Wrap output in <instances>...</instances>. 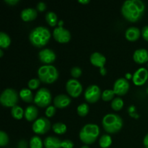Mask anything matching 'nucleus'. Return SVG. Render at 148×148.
Listing matches in <instances>:
<instances>
[{"label": "nucleus", "mask_w": 148, "mask_h": 148, "mask_svg": "<svg viewBox=\"0 0 148 148\" xmlns=\"http://www.w3.org/2000/svg\"><path fill=\"white\" fill-rule=\"evenodd\" d=\"M145 11V4L141 0H127L121 6V12L127 21L135 23L140 20Z\"/></svg>", "instance_id": "f257e3e1"}, {"label": "nucleus", "mask_w": 148, "mask_h": 148, "mask_svg": "<svg viewBox=\"0 0 148 148\" xmlns=\"http://www.w3.org/2000/svg\"><path fill=\"white\" fill-rule=\"evenodd\" d=\"M51 34L49 28L44 26H38L30 31L29 40L31 44L36 48H42L49 43Z\"/></svg>", "instance_id": "f03ea898"}, {"label": "nucleus", "mask_w": 148, "mask_h": 148, "mask_svg": "<svg viewBox=\"0 0 148 148\" xmlns=\"http://www.w3.org/2000/svg\"><path fill=\"white\" fill-rule=\"evenodd\" d=\"M102 125L107 133L115 134L122 128L123 120L118 114H108L103 118Z\"/></svg>", "instance_id": "7ed1b4c3"}, {"label": "nucleus", "mask_w": 148, "mask_h": 148, "mask_svg": "<svg viewBox=\"0 0 148 148\" xmlns=\"http://www.w3.org/2000/svg\"><path fill=\"white\" fill-rule=\"evenodd\" d=\"M100 134V129L97 124H87L81 129L79 137L81 141L85 145L95 143Z\"/></svg>", "instance_id": "20e7f679"}, {"label": "nucleus", "mask_w": 148, "mask_h": 148, "mask_svg": "<svg viewBox=\"0 0 148 148\" xmlns=\"http://www.w3.org/2000/svg\"><path fill=\"white\" fill-rule=\"evenodd\" d=\"M38 76L40 82L46 84H51L59 78V72L53 65H43L38 70Z\"/></svg>", "instance_id": "39448f33"}, {"label": "nucleus", "mask_w": 148, "mask_h": 148, "mask_svg": "<svg viewBox=\"0 0 148 148\" xmlns=\"http://www.w3.org/2000/svg\"><path fill=\"white\" fill-rule=\"evenodd\" d=\"M19 95L17 91L12 88H7L0 95V103L1 105L7 108H12L17 105L19 101Z\"/></svg>", "instance_id": "423d86ee"}, {"label": "nucleus", "mask_w": 148, "mask_h": 148, "mask_svg": "<svg viewBox=\"0 0 148 148\" xmlns=\"http://www.w3.org/2000/svg\"><path fill=\"white\" fill-rule=\"evenodd\" d=\"M52 95L50 90L46 88H42L38 90L34 97V103L40 108H47L51 106Z\"/></svg>", "instance_id": "0eeeda50"}, {"label": "nucleus", "mask_w": 148, "mask_h": 148, "mask_svg": "<svg viewBox=\"0 0 148 148\" xmlns=\"http://www.w3.org/2000/svg\"><path fill=\"white\" fill-rule=\"evenodd\" d=\"M101 95H102V92L99 87L96 85H92L88 86L85 90L84 96H85V101L88 103H95L99 101Z\"/></svg>", "instance_id": "6e6552de"}, {"label": "nucleus", "mask_w": 148, "mask_h": 148, "mask_svg": "<svg viewBox=\"0 0 148 148\" xmlns=\"http://www.w3.org/2000/svg\"><path fill=\"white\" fill-rule=\"evenodd\" d=\"M51 129V122L46 117H40L33 122L32 130L36 134H44Z\"/></svg>", "instance_id": "1a4fd4ad"}, {"label": "nucleus", "mask_w": 148, "mask_h": 148, "mask_svg": "<svg viewBox=\"0 0 148 148\" xmlns=\"http://www.w3.org/2000/svg\"><path fill=\"white\" fill-rule=\"evenodd\" d=\"M66 90L72 98H78L82 92V85L76 79H70L66 82Z\"/></svg>", "instance_id": "9d476101"}, {"label": "nucleus", "mask_w": 148, "mask_h": 148, "mask_svg": "<svg viewBox=\"0 0 148 148\" xmlns=\"http://www.w3.org/2000/svg\"><path fill=\"white\" fill-rule=\"evenodd\" d=\"M53 38L60 43H66L69 42L71 39V33L67 29L64 27H59L53 30Z\"/></svg>", "instance_id": "9b49d317"}, {"label": "nucleus", "mask_w": 148, "mask_h": 148, "mask_svg": "<svg viewBox=\"0 0 148 148\" xmlns=\"http://www.w3.org/2000/svg\"><path fill=\"white\" fill-rule=\"evenodd\" d=\"M130 89V82L126 78H119L115 81L114 84V88L113 90L114 91L116 95L119 96L126 95Z\"/></svg>", "instance_id": "f8f14e48"}, {"label": "nucleus", "mask_w": 148, "mask_h": 148, "mask_svg": "<svg viewBox=\"0 0 148 148\" xmlns=\"http://www.w3.org/2000/svg\"><path fill=\"white\" fill-rule=\"evenodd\" d=\"M148 79V71L144 67L139 68L134 73L132 81L137 86H142L145 85Z\"/></svg>", "instance_id": "ddd939ff"}, {"label": "nucleus", "mask_w": 148, "mask_h": 148, "mask_svg": "<svg viewBox=\"0 0 148 148\" xmlns=\"http://www.w3.org/2000/svg\"><path fill=\"white\" fill-rule=\"evenodd\" d=\"M38 58L44 65H50L56 60V54L51 49H44L38 53Z\"/></svg>", "instance_id": "4468645a"}, {"label": "nucleus", "mask_w": 148, "mask_h": 148, "mask_svg": "<svg viewBox=\"0 0 148 148\" xmlns=\"http://www.w3.org/2000/svg\"><path fill=\"white\" fill-rule=\"evenodd\" d=\"M71 103V98L64 94H60L56 95L53 99V105L56 108H64L69 106Z\"/></svg>", "instance_id": "2eb2a0df"}, {"label": "nucleus", "mask_w": 148, "mask_h": 148, "mask_svg": "<svg viewBox=\"0 0 148 148\" xmlns=\"http://www.w3.org/2000/svg\"><path fill=\"white\" fill-rule=\"evenodd\" d=\"M133 59L138 64H143L148 62V51L145 49H137L133 54Z\"/></svg>", "instance_id": "dca6fc26"}, {"label": "nucleus", "mask_w": 148, "mask_h": 148, "mask_svg": "<svg viewBox=\"0 0 148 148\" xmlns=\"http://www.w3.org/2000/svg\"><path fill=\"white\" fill-rule=\"evenodd\" d=\"M90 63L93 66H96V67H99L101 69V68L104 67V66H105L106 59L102 53H99V52H94L90 55Z\"/></svg>", "instance_id": "f3484780"}, {"label": "nucleus", "mask_w": 148, "mask_h": 148, "mask_svg": "<svg viewBox=\"0 0 148 148\" xmlns=\"http://www.w3.org/2000/svg\"><path fill=\"white\" fill-rule=\"evenodd\" d=\"M142 32L137 27H130L125 31V38L130 42H134L140 38Z\"/></svg>", "instance_id": "a211bd4d"}, {"label": "nucleus", "mask_w": 148, "mask_h": 148, "mask_svg": "<svg viewBox=\"0 0 148 148\" xmlns=\"http://www.w3.org/2000/svg\"><path fill=\"white\" fill-rule=\"evenodd\" d=\"M38 16L37 10L33 8H26L22 10L20 17L25 22H30L36 20Z\"/></svg>", "instance_id": "6ab92c4d"}, {"label": "nucleus", "mask_w": 148, "mask_h": 148, "mask_svg": "<svg viewBox=\"0 0 148 148\" xmlns=\"http://www.w3.org/2000/svg\"><path fill=\"white\" fill-rule=\"evenodd\" d=\"M38 115V110L35 106H29L25 110L24 116L27 121H36Z\"/></svg>", "instance_id": "aec40b11"}, {"label": "nucleus", "mask_w": 148, "mask_h": 148, "mask_svg": "<svg viewBox=\"0 0 148 148\" xmlns=\"http://www.w3.org/2000/svg\"><path fill=\"white\" fill-rule=\"evenodd\" d=\"M62 142L58 137L49 136L43 141L45 148H62Z\"/></svg>", "instance_id": "412c9836"}, {"label": "nucleus", "mask_w": 148, "mask_h": 148, "mask_svg": "<svg viewBox=\"0 0 148 148\" xmlns=\"http://www.w3.org/2000/svg\"><path fill=\"white\" fill-rule=\"evenodd\" d=\"M19 96L23 100V101L26 103H31L34 101V97H33V92L29 88H23L19 92Z\"/></svg>", "instance_id": "4be33fe9"}, {"label": "nucleus", "mask_w": 148, "mask_h": 148, "mask_svg": "<svg viewBox=\"0 0 148 148\" xmlns=\"http://www.w3.org/2000/svg\"><path fill=\"white\" fill-rule=\"evenodd\" d=\"M11 44V38L7 33L0 32V47L1 49H7Z\"/></svg>", "instance_id": "5701e85b"}, {"label": "nucleus", "mask_w": 148, "mask_h": 148, "mask_svg": "<svg viewBox=\"0 0 148 148\" xmlns=\"http://www.w3.org/2000/svg\"><path fill=\"white\" fill-rule=\"evenodd\" d=\"M24 113L25 111H23V109L20 106H14L11 109L12 116L13 118L17 120H20L23 119V116H24Z\"/></svg>", "instance_id": "b1692460"}, {"label": "nucleus", "mask_w": 148, "mask_h": 148, "mask_svg": "<svg viewBox=\"0 0 148 148\" xmlns=\"http://www.w3.org/2000/svg\"><path fill=\"white\" fill-rule=\"evenodd\" d=\"M112 144V139L109 134H103L99 140V145L101 148H108Z\"/></svg>", "instance_id": "393cba45"}, {"label": "nucleus", "mask_w": 148, "mask_h": 148, "mask_svg": "<svg viewBox=\"0 0 148 148\" xmlns=\"http://www.w3.org/2000/svg\"><path fill=\"white\" fill-rule=\"evenodd\" d=\"M46 20L49 25L51 27H54L57 24V15L53 12H48L46 14Z\"/></svg>", "instance_id": "a878e982"}, {"label": "nucleus", "mask_w": 148, "mask_h": 148, "mask_svg": "<svg viewBox=\"0 0 148 148\" xmlns=\"http://www.w3.org/2000/svg\"><path fill=\"white\" fill-rule=\"evenodd\" d=\"M52 130L54 132V133L57 134H64L66 133V126L62 122H57L55 123L52 126Z\"/></svg>", "instance_id": "bb28decb"}, {"label": "nucleus", "mask_w": 148, "mask_h": 148, "mask_svg": "<svg viewBox=\"0 0 148 148\" xmlns=\"http://www.w3.org/2000/svg\"><path fill=\"white\" fill-rule=\"evenodd\" d=\"M29 146H30V148H43L44 145L42 140L38 136H33L30 140Z\"/></svg>", "instance_id": "cd10ccee"}, {"label": "nucleus", "mask_w": 148, "mask_h": 148, "mask_svg": "<svg viewBox=\"0 0 148 148\" xmlns=\"http://www.w3.org/2000/svg\"><path fill=\"white\" fill-rule=\"evenodd\" d=\"M112 109L115 111H119L124 106V101L119 97H116L112 101L111 104Z\"/></svg>", "instance_id": "c85d7f7f"}, {"label": "nucleus", "mask_w": 148, "mask_h": 148, "mask_svg": "<svg viewBox=\"0 0 148 148\" xmlns=\"http://www.w3.org/2000/svg\"><path fill=\"white\" fill-rule=\"evenodd\" d=\"M77 114L81 117H85L88 115V112H89V106L87 103H84L80 104L77 106Z\"/></svg>", "instance_id": "c756f323"}, {"label": "nucleus", "mask_w": 148, "mask_h": 148, "mask_svg": "<svg viewBox=\"0 0 148 148\" xmlns=\"http://www.w3.org/2000/svg\"><path fill=\"white\" fill-rule=\"evenodd\" d=\"M115 92L113 90H109L107 89L105 90L103 92H102V95H101V98H102L103 101H113L114 99V96H115Z\"/></svg>", "instance_id": "7c9ffc66"}, {"label": "nucleus", "mask_w": 148, "mask_h": 148, "mask_svg": "<svg viewBox=\"0 0 148 148\" xmlns=\"http://www.w3.org/2000/svg\"><path fill=\"white\" fill-rule=\"evenodd\" d=\"M9 143V137L7 133L4 131H0V146L4 147Z\"/></svg>", "instance_id": "2f4dec72"}, {"label": "nucleus", "mask_w": 148, "mask_h": 148, "mask_svg": "<svg viewBox=\"0 0 148 148\" xmlns=\"http://www.w3.org/2000/svg\"><path fill=\"white\" fill-rule=\"evenodd\" d=\"M40 80L39 79H36V78H33L29 80L28 83H27V86L30 90H36L40 86Z\"/></svg>", "instance_id": "473e14b6"}, {"label": "nucleus", "mask_w": 148, "mask_h": 148, "mask_svg": "<svg viewBox=\"0 0 148 148\" xmlns=\"http://www.w3.org/2000/svg\"><path fill=\"white\" fill-rule=\"evenodd\" d=\"M71 75L73 79H77L82 75V69L79 66H74L71 69Z\"/></svg>", "instance_id": "72a5a7b5"}, {"label": "nucleus", "mask_w": 148, "mask_h": 148, "mask_svg": "<svg viewBox=\"0 0 148 148\" xmlns=\"http://www.w3.org/2000/svg\"><path fill=\"white\" fill-rule=\"evenodd\" d=\"M56 112V108L54 106H49V107L46 108V111H45V114H46L47 118H51L53 117L55 115Z\"/></svg>", "instance_id": "f704fd0d"}, {"label": "nucleus", "mask_w": 148, "mask_h": 148, "mask_svg": "<svg viewBox=\"0 0 148 148\" xmlns=\"http://www.w3.org/2000/svg\"><path fill=\"white\" fill-rule=\"evenodd\" d=\"M74 143L73 142L69 140H64L62 142V148H73Z\"/></svg>", "instance_id": "c9c22d12"}, {"label": "nucleus", "mask_w": 148, "mask_h": 148, "mask_svg": "<svg viewBox=\"0 0 148 148\" xmlns=\"http://www.w3.org/2000/svg\"><path fill=\"white\" fill-rule=\"evenodd\" d=\"M46 8H47V7H46V4H45L44 2L40 1V2L38 3L37 10L38 12H44L45 10H46Z\"/></svg>", "instance_id": "e433bc0d"}, {"label": "nucleus", "mask_w": 148, "mask_h": 148, "mask_svg": "<svg viewBox=\"0 0 148 148\" xmlns=\"http://www.w3.org/2000/svg\"><path fill=\"white\" fill-rule=\"evenodd\" d=\"M142 36L143 38L148 42V25L145 26L142 29Z\"/></svg>", "instance_id": "4c0bfd02"}, {"label": "nucleus", "mask_w": 148, "mask_h": 148, "mask_svg": "<svg viewBox=\"0 0 148 148\" xmlns=\"http://www.w3.org/2000/svg\"><path fill=\"white\" fill-rule=\"evenodd\" d=\"M19 1H20L19 0H5L4 2L7 3V4H8L10 6H14L15 4H17Z\"/></svg>", "instance_id": "58836bf2"}, {"label": "nucleus", "mask_w": 148, "mask_h": 148, "mask_svg": "<svg viewBox=\"0 0 148 148\" xmlns=\"http://www.w3.org/2000/svg\"><path fill=\"white\" fill-rule=\"evenodd\" d=\"M143 144L145 148H148V133L145 135V137H144V140H143Z\"/></svg>", "instance_id": "ea45409f"}, {"label": "nucleus", "mask_w": 148, "mask_h": 148, "mask_svg": "<svg viewBox=\"0 0 148 148\" xmlns=\"http://www.w3.org/2000/svg\"><path fill=\"white\" fill-rule=\"evenodd\" d=\"M100 73L102 76H105L107 74V70L105 67H102L100 69Z\"/></svg>", "instance_id": "a19ab883"}, {"label": "nucleus", "mask_w": 148, "mask_h": 148, "mask_svg": "<svg viewBox=\"0 0 148 148\" xmlns=\"http://www.w3.org/2000/svg\"><path fill=\"white\" fill-rule=\"evenodd\" d=\"M78 2L82 4H87L90 2V0H79Z\"/></svg>", "instance_id": "79ce46f5"}, {"label": "nucleus", "mask_w": 148, "mask_h": 148, "mask_svg": "<svg viewBox=\"0 0 148 148\" xmlns=\"http://www.w3.org/2000/svg\"><path fill=\"white\" fill-rule=\"evenodd\" d=\"M132 77H133V75H132L131 74H130V73L126 74V79H127V80L130 79H132Z\"/></svg>", "instance_id": "37998d69"}, {"label": "nucleus", "mask_w": 148, "mask_h": 148, "mask_svg": "<svg viewBox=\"0 0 148 148\" xmlns=\"http://www.w3.org/2000/svg\"><path fill=\"white\" fill-rule=\"evenodd\" d=\"M3 56V51L1 49H0V57H2Z\"/></svg>", "instance_id": "c03bdc74"}, {"label": "nucleus", "mask_w": 148, "mask_h": 148, "mask_svg": "<svg viewBox=\"0 0 148 148\" xmlns=\"http://www.w3.org/2000/svg\"><path fill=\"white\" fill-rule=\"evenodd\" d=\"M80 148H90V147H88V146L87 145H83V146H82V147H81Z\"/></svg>", "instance_id": "a18cd8bd"}, {"label": "nucleus", "mask_w": 148, "mask_h": 148, "mask_svg": "<svg viewBox=\"0 0 148 148\" xmlns=\"http://www.w3.org/2000/svg\"><path fill=\"white\" fill-rule=\"evenodd\" d=\"M147 94H148V88L147 89Z\"/></svg>", "instance_id": "49530a36"}]
</instances>
